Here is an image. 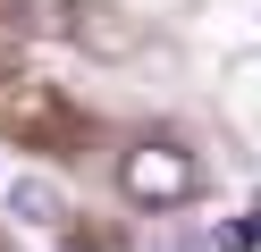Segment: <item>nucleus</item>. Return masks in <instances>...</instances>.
Returning <instances> with one entry per match:
<instances>
[{"instance_id": "nucleus-1", "label": "nucleus", "mask_w": 261, "mask_h": 252, "mask_svg": "<svg viewBox=\"0 0 261 252\" xmlns=\"http://www.w3.org/2000/svg\"><path fill=\"white\" fill-rule=\"evenodd\" d=\"M118 193L135 202V210H186V202L202 193V168H194V151H177V143H135L118 160Z\"/></svg>"}, {"instance_id": "nucleus-2", "label": "nucleus", "mask_w": 261, "mask_h": 252, "mask_svg": "<svg viewBox=\"0 0 261 252\" xmlns=\"http://www.w3.org/2000/svg\"><path fill=\"white\" fill-rule=\"evenodd\" d=\"M9 210H17V218H59V193H51L42 177H25L17 193H9Z\"/></svg>"}, {"instance_id": "nucleus-3", "label": "nucleus", "mask_w": 261, "mask_h": 252, "mask_svg": "<svg viewBox=\"0 0 261 252\" xmlns=\"http://www.w3.org/2000/svg\"><path fill=\"white\" fill-rule=\"evenodd\" d=\"M211 252H261V218L244 210V218H227L219 235H211Z\"/></svg>"}, {"instance_id": "nucleus-4", "label": "nucleus", "mask_w": 261, "mask_h": 252, "mask_svg": "<svg viewBox=\"0 0 261 252\" xmlns=\"http://www.w3.org/2000/svg\"><path fill=\"white\" fill-rule=\"evenodd\" d=\"M152 252H211V244H202V235H160Z\"/></svg>"}, {"instance_id": "nucleus-5", "label": "nucleus", "mask_w": 261, "mask_h": 252, "mask_svg": "<svg viewBox=\"0 0 261 252\" xmlns=\"http://www.w3.org/2000/svg\"><path fill=\"white\" fill-rule=\"evenodd\" d=\"M253 218H261V202H253Z\"/></svg>"}]
</instances>
